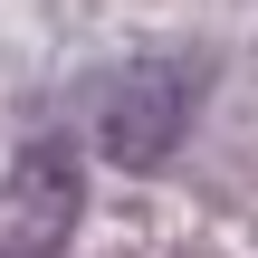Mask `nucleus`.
<instances>
[{
    "mask_svg": "<svg viewBox=\"0 0 258 258\" xmlns=\"http://www.w3.org/2000/svg\"><path fill=\"white\" fill-rule=\"evenodd\" d=\"M201 86H211V67H201V57H144V67H124V77L105 86V115H96L105 163H124V172L172 163V144L191 134Z\"/></svg>",
    "mask_w": 258,
    "mask_h": 258,
    "instance_id": "1",
    "label": "nucleus"
}]
</instances>
